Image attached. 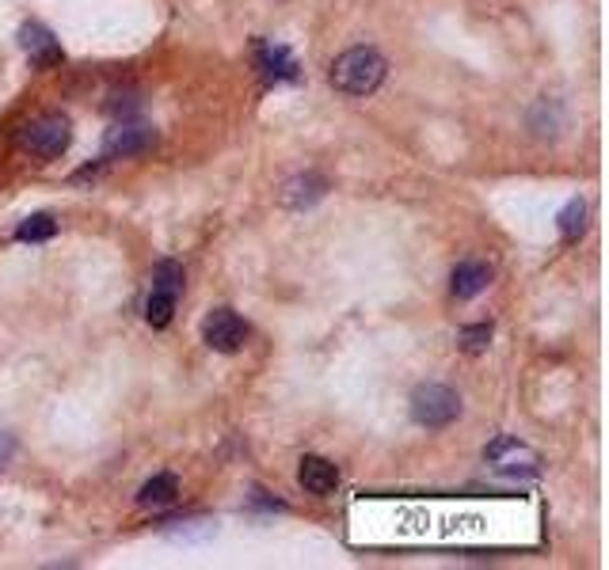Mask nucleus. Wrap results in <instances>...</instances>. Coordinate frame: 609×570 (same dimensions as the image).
<instances>
[{"label":"nucleus","mask_w":609,"mask_h":570,"mask_svg":"<svg viewBox=\"0 0 609 570\" xmlns=\"http://www.w3.org/2000/svg\"><path fill=\"white\" fill-rule=\"evenodd\" d=\"M385 80V58L369 46H354V50L339 53L331 65V84L346 96H369Z\"/></svg>","instance_id":"nucleus-1"},{"label":"nucleus","mask_w":609,"mask_h":570,"mask_svg":"<svg viewBox=\"0 0 609 570\" xmlns=\"http://www.w3.org/2000/svg\"><path fill=\"white\" fill-rule=\"evenodd\" d=\"M69 145H73V122L58 111L38 114V119H31L27 126L20 129V149L38 160H58Z\"/></svg>","instance_id":"nucleus-2"},{"label":"nucleus","mask_w":609,"mask_h":570,"mask_svg":"<svg viewBox=\"0 0 609 570\" xmlns=\"http://www.w3.org/2000/svg\"><path fill=\"white\" fill-rule=\"evenodd\" d=\"M461 414V396L450 384H419L412 392V419L427 430H446L450 422H458Z\"/></svg>","instance_id":"nucleus-3"},{"label":"nucleus","mask_w":609,"mask_h":570,"mask_svg":"<svg viewBox=\"0 0 609 570\" xmlns=\"http://www.w3.org/2000/svg\"><path fill=\"white\" fill-rule=\"evenodd\" d=\"M484 460L491 464V472L511 475V480H534L541 472V453L529 449L519 437H496V442L484 449Z\"/></svg>","instance_id":"nucleus-4"},{"label":"nucleus","mask_w":609,"mask_h":570,"mask_svg":"<svg viewBox=\"0 0 609 570\" xmlns=\"http://www.w3.org/2000/svg\"><path fill=\"white\" fill-rule=\"evenodd\" d=\"M203 338L210 350L218 354H236L248 338V323L233 312V308H214L203 320Z\"/></svg>","instance_id":"nucleus-5"},{"label":"nucleus","mask_w":609,"mask_h":570,"mask_svg":"<svg viewBox=\"0 0 609 570\" xmlns=\"http://www.w3.org/2000/svg\"><path fill=\"white\" fill-rule=\"evenodd\" d=\"M153 145H157V134H153L149 126H130V122H122V126H114L111 134H107V141H103V160L142 157V152H149Z\"/></svg>","instance_id":"nucleus-6"},{"label":"nucleus","mask_w":609,"mask_h":570,"mask_svg":"<svg viewBox=\"0 0 609 570\" xmlns=\"http://www.w3.org/2000/svg\"><path fill=\"white\" fill-rule=\"evenodd\" d=\"M20 46L27 50V58L35 61L38 69H53V65H61V61H65L58 38H53L50 30L42 27V23H23V27H20Z\"/></svg>","instance_id":"nucleus-7"},{"label":"nucleus","mask_w":609,"mask_h":570,"mask_svg":"<svg viewBox=\"0 0 609 570\" xmlns=\"http://www.w3.org/2000/svg\"><path fill=\"white\" fill-rule=\"evenodd\" d=\"M256 65L264 73L267 84H282V80H297V58L287 50V46H275V42H256Z\"/></svg>","instance_id":"nucleus-8"},{"label":"nucleus","mask_w":609,"mask_h":570,"mask_svg":"<svg viewBox=\"0 0 609 570\" xmlns=\"http://www.w3.org/2000/svg\"><path fill=\"white\" fill-rule=\"evenodd\" d=\"M297 483L308 495H331L339 487V468L324 457H305L302 468H297Z\"/></svg>","instance_id":"nucleus-9"},{"label":"nucleus","mask_w":609,"mask_h":570,"mask_svg":"<svg viewBox=\"0 0 609 570\" xmlns=\"http://www.w3.org/2000/svg\"><path fill=\"white\" fill-rule=\"evenodd\" d=\"M491 282V271L484 263H476V259H468V263H458V271H453V297L468 300V297H480L484 289H488Z\"/></svg>","instance_id":"nucleus-10"},{"label":"nucleus","mask_w":609,"mask_h":570,"mask_svg":"<svg viewBox=\"0 0 609 570\" xmlns=\"http://www.w3.org/2000/svg\"><path fill=\"white\" fill-rule=\"evenodd\" d=\"M175 498H180V480H175L172 472L153 475V480L145 483L142 491H137V506H145V510H160V506H172Z\"/></svg>","instance_id":"nucleus-11"},{"label":"nucleus","mask_w":609,"mask_h":570,"mask_svg":"<svg viewBox=\"0 0 609 570\" xmlns=\"http://www.w3.org/2000/svg\"><path fill=\"white\" fill-rule=\"evenodd\" d=\"M172 312H175V293L153 289L149 300H145V320H149L153 327H168V323H172Z\"/></svg>","instance_id":"nucleus-12"},{"label":"nucleus","mask_w":609,"mask_h":570,"mask_svg":"<svg viewBox=\"0 0 609 570\" xmlns=\"http://www.w3.org/2000/svg\"><path fill=\"white\" fill-rule=\"evenodd\" d=\"M53 233H58V221H53L50 213H35V218H27L20 228H15V240L38 244V240H50Z\"/></svg>","instance_id":"nucleus-13"},{"label":"nucleus","mask_w":609,"mask_h":570,"mask_svg":"<svg viewBox=\"0 0 609 570\" xmlns=\"http://www.w3.org/2000/svg\"><path fill=\"white\" fill-rule=\"evenodd\" d=\"M583 228H587V202H583V198H572V202L564 206V213H560V233H564V240H580Z\"/></svg>","instance_id":"nucleus-14"},{"label":"nucleus","mask_w":609,"mask_h":570,"mask_svg":"<svg viewBox=\"0 0 609 570\" xmlns=\"http://www.w3.org/2000/svg\"><path fill=\"white\" fill-rule=\"evenodd\" d=\"M153 289H165V293H175V297H180L183 293V267L172 263V259H160V263L153 267Z\"/></svg>","instance_id":"nucleus-15"},{"label":"nucleus","mask_w":609,"mask_h":570,"mask_svg":"<svg viewBox=\"0 0 609 570\" xmlns=\"http://www.w3.org/2000/svg\"><path fill=\"white\" fill-rule=\"evenodd\" d=\"M324 195V179L320 175H305V179H294L287 187V206H308Z\"/></svg>","instance_id":"nucleus-16"},{"label":"nucleus","mask_w":609,"mask_h":570,"mask_svg":"<svg viewBox=\"0 0 609 570\" xmlns=\"http://www.w3.org/2000/svg\"><path fill=\"white\" fill-rule=\"evenodd\" d=\"M488 343H491V323H476V327H465V331H461V346H465L468 354L488 350Z\"/></svg>","instance_id":"nucleus-17"},{"label":"nucleus","mask_w":609,"mask_h":570,"mask_svg":"<svg viewBox=\"0 0 609 570\" xmlns=\"http://www.w3.org/2000/svg\"><path fill=\"white\" fill-rule=\"evenodd\" d=\"M12 453H15L12 434H4V430H0V472H4V468H8V460H12Z\"/></svg>","instance_id":"nucleus-18"}]
</instances>
